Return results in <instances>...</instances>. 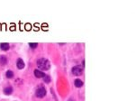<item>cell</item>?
I'll return each instance as SVG.
<instances>
[{"label": "cell", "mask_w": 135, "mask_h": 101, "mask_svg": "<svg viewBox=\"0 0 135 101\" xmlns=\"http://www.w3.org/2000/svg\"><path fill=\"white\" fill-rule=\"evenodd\" d=\"M37 66L41 70H49L50 69V62L45 58H40L37 61Z\"/></svg>", "instance_id": "cell-1"}, {"label": "cell", "mask_w": 135, "mask_h": 101, "mask_svg": "<svg viewBox=\"0 0 135 101\" xmlns=\"http://www.w3.org/2000/svg\"><path fill=\"white\" fill-rule=\"evenodd\" d=\"M47 94V91H46V88L44 87H39L37 89H36L35 92V96L39 98H43Z\"/></svg>", "instance_id": "cell-2"}, {"label": "cell", "mask_w": 135, "mask_h": 101, "mask_svg": "<svg viewBox=\"0 0 135 101\" xmlns=\"http://www.w3.org/2000/svg\"><path fill=\"white\" fill-rule=\"evenodd\" d=\"M71 72L75 76H80L83 74V69L79 66H75V67L72 68Z\"/></svg>", "instance_id": "cell-3"}, {"label": "cell", "mask_w": 135, "mask_h": 101, "mask_svg": "<svg viewBox=\"0 0 135 101\" xmlns=\"http://www.w3.org/2000/svg\"><path fill=\"white\" fill-rule=\"evenodd\" d=\"M33 74L35 76L36 78L38 79H42L44 76H45V73H43V71H41L40 70H33Z\"/></svg>", "instance_id": "cell-4"}, {"label": "cell", "mask_w": 135, "mask_h": 101, "mask_svg": "<svg viewBox=\"0 0 135 101\" xmlns=\"http://www.w3.org/2000/svg\"><path fill=\"white\" fill-rule=\"evenodd\" d=\"M16 67L18 70H23L24 68L25 67V62L23 61L22 59H18L17 60V62H16Z\"/></svg>", "instance_id": "cell-5"}, {"label": "cell", "mask_w": 135, "mask_h": 101, "mask_svg": "<svg viewBox=\"0 0 135 101\" xmlns=\"http://www.w3.org/2000/svg\"><path fill=\"white\" fill-rule=\"evenodd\" d=\"M74 85H75V87H76V88H80L83 87L84 83H83V81L80 79H75V81H74Z\"/></svg>", "instance_id": "cell-6"}, {"label": "cell", "mask_w": 135, "mask_h": 101, "mask_svg": "<svg viewBox=\"0 0 135 101\" xmlns=\"http://www.w3.org/2000/svg\"><path fill=\"white\" fill-rule=\"evenodd\" d=\"M7 57L5 55H0V65L1 66H5L7 63Z\"/></svg>", "instance_id": "cell-7"}, {"label": "cell", "mask_w": 135, "mask_h": 101, "mask_svg": "<svg viewBox=\"0 0 135 101\" xmlns=\"http://www.w3.org/2000/svg\"><path fill=\"white\" fill-rule=\"evenodd\" d=\"M3 92H4V94H5V95H7V96L11 95L12 93H13V88L10 87V86H8V87H6L5 88H4Z\"/></svg>", "instance_id": "cell-8"}, {"label": "cell", "mask_w": 135, "mask_h": 101, "mask_svg": "<svg viewBox=\"0 0 135 101\" xmlns=\"http://www.w3.org/2000/svg\"><path fill=\"white\" fill-rule=\"evenodd\" d=\"M9 48H10V45H9L8 42H2V43H0V49L2 50H8Z\"/></svg>", "instance_id": "cell-9"}, {"label": "cell", "mask_w": 135, "mask_h": 101, "mask_svg": "<svg viewBox=\"0 0 135 101\" xmlns=\"http://www.w3.org/2000/svg\"><path fill=\"white\" fill-rule=\"evenodd\" d=\"M42 79H43V81L45 82L46 84H49V83L51 81V79H50V77L49 75H45Z\"/></svg>", "instance_id": "cell-10"}, {"label": "cell", "mask_w": 135, "mask_h": 101, "mask_svg": "<svg viewBox=\"0 0 135 101\" xmlns=\"http://www.w3.org/2000/svg\"><path fill=\"white\" fill-rule=\"evenodd\" d=\"M6 76L7 79H12V78L14 77V72H13L12 70H7L6 72Z\"/></svg>", "instance_id": "cell-11"}, {"label": "cell", "mask_w": 135, "mask_h": 101, "mask_svg": "<svg viewBox=\"0 0 135 101\" xmlns=\"http://www.w3.org/2000/svg\"><path fill=\"white\" fill-rule=\"evenodd\" d=\"M29 46L32 49H36L37 46H38V43H36V42H29Z\"/></svg>", "instance_id": "cell-12"}, {"label": "cell", "mask_w": 135, "mask_h": 101, "mask_svg": "<svg viewBox=\"0 0 135 101\" xmlns=\"http://www.w3.org/2000/svg\"><path fill=\"white\" fill-rule=\"evenodd\" d=\"M25 29H26V30H27V31H30L31 30V25H25Z\"/></svg>", "instance_id": "cell-13"}, {"label": "cell", "mask_w": 135, "mask_h": 101, "mask_svg": "<svg viewBox=\"0 0 135 101\" xmlns=\"http://www.w3.org/2000/svg\"><path fill=\"white\" fill-rule=\"evenodd\" d=\"M82 66L83 67H85V61H82Z\"/></svg>", "instance_id": "cell-14"}]
</instances>
